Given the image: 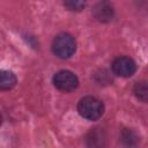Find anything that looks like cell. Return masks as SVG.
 <instances>
[{
    "label": "cell",
    "mask_w": 148,
    "mask_h": 148,
    "mask_svg": "<svg viewBox=\"0 0 148 148\" xmlns=\"http://www.w3.org/2000/svg\"><path fill=\"white\" fill-rule=\"evenodd\" d=\"M92 15L97 21H99L102 23H106L113 18L114 12H113V8L111 7V5L109 2L101 1L94 7Z\"/></svg>",
    "instance_id": "obj_5"
},
{
    "label": "cell",
    "mask_w": 148,
    "mask_h": 148,
    "mask_svg": "<svg viewBox=\"0 0 148 148\" xmlns=\"http://www.w3.org/2000/svg\"><path fill=\"white\" fill-rule=\"evenodd\" d=\"M53 84L58 90L64 91V92H69V91H73L74 89L77 88L79 79L73 72L67 71V69H62V71H59L54 74Z\"/></svg>",
    "instance_id": "obj_3"
},
{
    "label": "cell",
    "mask_w": 148,
    "mask_h": 148,
    "mask_svg": "<svg viewBox=\"0 0 148 148\" xmlns=\"http://www.w3.org/2000/svg\"><path fill=\"white\" fill-rule=\"evenodd\" d=\"M113 74L120 77H130L132 76L136 71V65L133 59L130 57H118L112 61L111 65Z\"/></svg>",
    "instance_id": "obj_4"
},
{
    "label": "cell",
    "mask_w": 148,
    "mask_h": 148,
    "mask_svg": "<svg viewBox=\"0 0 148 148\" xmlns=\"http://www.w3.org/2000/svg\"><path fill=\"white\" fill-rule=\"evenodd\" d=\"M64 6L71 12H81L87 6V0H64Z\"/></svg>",
    "instance_id": "obj_9"
},
{
    "label": "cell",
    "mask_w": 148,
    "mask_h": 148,
    "mask_svg": "<svg viewBox=\"0 0 148 148\" xmlns=\"http://www.w3.org/2000/svg\"><path fill=\"white\" fill-rule=\"evenodd\" d=\"M120 139H121V141L126 146H134V145H136L139 138H138L136 133L133 130H131V128H124L123 132H121Z\"/></svg>",
    "instance_id": "obj_8"
},
{
    "label": "cell",
    "mask_w": 148,
    "mask_h": 148,
    "mask_svg": "<svg viewBox=\"0 0 148 148\" xmlns=\"http://www.w3.org/2000/svg\"><path fill=\"white\" fill-rule=\"evenodd\" d=\"M76 50L75 38L67 32L58 34L52 42V52L60 59H67L74 54Z\"/></svg>",
    "instance_id": "obj_1"
},
{
    "label": "cell",
    "mask_w": 148,
    "mask_h": 148,
    "mask_svg": "<svg viewBox=\"0 0 148 148\" xmlns=\"http://www.w3.org/2000/svg\"><path fill=\"white\" fill-rule=\"evenodd\" d=\"M16 82H17V79L13 72L5 71V69L0 71V90L1 91L10 90L12 88L15 87Z\"/></svg>",
    "instance_id": "obj_6"
},
{
    "label": "cell",
    "mask_w": 148,
    "mask_h": 148,
    "mask_svg": "<svg viewBox=\"0 0 148 148\" xmlns=\"http://www.w3.org/2000/svg\"><path fill=\"white\" fill-rule=\"evenodd\" d=\"M1 123H2V117H1V114H0V125H1Z\"/></svg>",
    "instance_id": "obj_10"
},
{
    "label": "cell",
    "mask_w": 148,
    "mask_h": 148,
    "mask_svg": "<svg viewBox=\"0 0 148 148\" xmlns=\"http://www.w3.org/2000/svg\"><path fill=\"white\" fill-rule=\"evenodd\" d=\"M77 111L81 117L88 120H97L104 112V104L96 97L86 96L80 99Z\"/></svg>",
    "instance_id": "obj_2"
},
{
    "label": "cell",
    "mask_w": 148,
    "mask_h": 148,
    "mask_svg": "<svg viewBox=\"0 0 148 148\" xmlns=\"http://www.w3.org/2000/svg\"><path fill=\"white\" fill-rule=\"evenodd\" d=\"M133 92L136 96L138 99H140L141 102H147L148 99V87H147V82L146 81H140L136 82L134 84L133 88Z\"/></svg>",
    "instance_id": "obj_7"
}]
</instances>
